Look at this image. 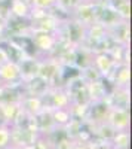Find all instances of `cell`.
I'll return each instance as SVG.
<instances>
[{
	"label": "cell",
	"instance_id": "1",
	"mask_svg": "<svg viewBox=\"0 0 132 149\" xmlns=\"http://www.w3.org/2000/svg\"><path fill=\"white\" fill-rule=\"evenodd\" d=\"M86 36V27L80 22L74 21L73 18H67L59 24V29L56 31V37L68 42L71 46H79L83 43Z\"/></svg>",
	"mask_w": 132,
	"mask_h": 149
},
{
	"label": "cell",
	"instance_id": "2",
	"mask_svg": "<svg viewBox=\"0 0 132 149\" xmlns=\"http://www.w3.org/2000/svg\"><path fill=\"white\" fill-rule=\"evenodd\" d=\"M120 21H123V19L120 18L116 8L109 0H97V17H95V22L101 24L102 27L109 30L110 27L116 26Z\"/></svg>",
	"mask_w": 132,
	"mask_h": 149
},
{
	"label": "cell",
	"instance_id": "3",
	"mask_svg": "<svg viewBox=\"0 0 132 149\" xmlns=\"http://www.w3.org/2000/svg\"><path fill=\"white\" fill-rule=\"evenodd\" d=\"M43 107L47 109H64L70 104V97L64 86H51L42 97Z\"/></svg>",
	"mask_w": 132,
	"mask_h": 149
},
{
	"label": "cell",
	"instance_id": "4",
	"mask_svg": "<svg viewBox=\"0 0 132 149\" xmlns=\"http://www.w3.org/2000/svg\"><path fill=\"white\" fill-rule=\"evenodd\" d=\"M61 63L51 57H40L39 66V76L45 79L51 86L59 85V74H61Z\"/></svg>",
	"mask_w": 132,
	"mask_h": 149
},
{
	"label": "cell",
	"instance_id": "5",
	"mask_svg": "<svg viewBox=\"0 0 132 149\" xmlns=\"http://www.w3.org/2000/svg\"><path fill=\"white\" fill-rule=\"evenodd\" d=\"M95 17H97V0H82L70 15V18L85 27L95 22Z\"/></svg>",
	"mask_w": 132,
	"mask_h": 149
},
{
	"label": "cell",
	"instance_id": "6",
	"mask_svg": "<svg viewBox=\"0 0 132 149\" xmlns=\"http://www.w3.org/2000/svg\"><path fill=\"white\" fill-rule=\"evenodd\" d=\"M33 45L36 48L37 57H47L56 45L58 37L55 33H45V31H30Z\"/></svg>",
	"mask_w": 132,
	"mask_h": 149
},
{
	"label": "cell",
	"instance_id": "7",
	"mask_svg": "<svg viewBox=\"0 0 132 149\" xmlns=\"http://www.w3.org/2000/svg\"><path fill=\"white\" fill-rule=\"evenodd\" d=\"M64 88L70 97V103H73V104H89L91 103V98L88 94V85L82 78H77L74 81L68 82Z\"/></svg>",
	"mask_w": 132,
	"mask_h": 149
},
{
	"label": "cell",
	"instance_id": "8",
	"mask_svg": "<svg viewBox=\"0 0 132 149\" xmlns=\"http://www.w3.org/2000/svg\"><path fill=\"white\" fill-rule=\"evenodd\" d=\"M24 93L22 82L15 84H0V104L3 103H21Z\"/></svg>",
	"mask_w": 132,
	"mask_h": 149
},
{
	"label": "cell",
	"instance_id": "9",
	"mask_svg": "<svg viewBox=\"0 0 132 149\" xmlns=\"http://www.w3.org/2000/svg\"><path fill=\"white\" fill-rule=\"evenodd\" d=\"M30 30V21L28 18H16V17H10L9 19H6L5 24V30H3V37L12 39L16 36H22V34H28Z\"/></svg>",
	"mask_w": 132,
	"mask_h": 149
},
{
	"label": "cell",
	"instance_id": "10",
	"mask_svg": "<svg viewBox=\"0 0 132 149\" xmlns=\"http://www.w3.org/2000/svg\"><path fill=\"white\" fill-rule=\"evenodd\" d=\"M113 86H129L131 84V67L126 63H116L111 72L105 76Z\"/></svg>",
	"mask_w": 132,
	"mask_h": 149
},
{
	"label": "cell",
	"instance_id": "11",
	"mask_svg": "<svg viewBox=\"0 0 132 149\" xmlns=\"http://www.w3.org/2000/svg\"><path fill=\"white\" fill-rule=\"evenodd\" d=\"M105 102L111 109H128L129 86H113L105 95Z\"/></svg>",
	"mask_w": 132,
	"mask_h": 149
},
{
	"label": "cell",
	"instance_id": "12",
	"mask_svg": "<svg viewBox=\"0 0 132 149\" xmlns=\"http://www.w3.org/2000/svg\"><path fill=\"white\" fill-rule=\"evenodd\" d=\"M39 66H40V57H25L21 63H18L21 81L25 82L39 76Z\"/></svg>",
	"mask_w": 132,
	"mask_h": 149
},
{
	"label": "cell",
	"instance_id": "13",
	"mask_svg": "<svg viewBox=\"0 0 132 149\" xmlns=\"http://www.w3.org/2000/svg\"><path fill=\"white\" fill-rule=\"evenodd\" d=\"M109 36L111 37V40L116 45H122V46H128L129 45V39H131V30H129V21H120L116 26L110 27L107 30Z\"/></svg>",
	"mask_w": 132,
	"mask_h": 149
},
{
	"label": "cell",
	"instance_id": "14",
	"mask_svg": "<svg viewBox=\"0 0 132 149\" xmlns=\"http://www.w3.org/2000/svg\"><path fill=\"white\" fill-rule=\"evenodd\" d=\"M0 49H2V52L6 58V61H12V63H21V61L25 58L27 55L22 52V49L14 43L10 39H8V37H3L2 40H0Z\"/></svg>",
	"mask_w": 132,
	"mask_h": 149
},
{
	"label": "cell",
	"instance_id": "15",
	"mask_svg": "<svg viewBox=\"0 0 132 149\" xmlns=\"http://www.w3.org/2000/svg\"><path fill=\"white\" fill-rule=\"evenodd\" d=\"M116 61L113 60V57L110 55V52H95L94 58H92V66L100 72V74L102 78H105L107 74L111 72V69L114 67Z\"/></svg>",
	"mask_w": 132,
	"mask_h": 149
},
{
	"label": "cell",
	"instance_id": "16",
	"mask_svg": "<svg viewBox=\"0 0 132 149\" xmlns=\"http://www.w3.org/2000/svg\"><path fill=\"white\" fill-rule=\"evenodd\" d=\"M22 85H24V93H25V95H31V97H42L51 88V85L45 79H42L40 76H36L30 81L22 82Z\"/></svg>",
	"mask_w": 132,
	"mask_h": 149
},
{
	"label": "cell",
	"instance_id": "17",
	"mask_svg": "<svg viewBox=\"0 0 132 149\" xmlns=\"http://www.w3.org/2000/svg\"><path fill=\"white\" fill-rule=\"evenodd\" d=\"M22 82L19 78V69L18 64L12 61H5L0 64V84H15Z\"/></svg>",
	"mask_w": 132,
	"mask_h": 149
},
{
	"label": "cell",
	"instance_id": "18",
	"mask_svg": "<svg viewBox=\"0 0 132 149\" xmlns=\"http://www.w3.org/2000/svg\"><path fill=\"white\" fill-rule=\"evenodd\" d=\"M92 58H94V52L89 51L86 46L79 45L74 46V52H73V66H76L77 69H85L88 66L92 64Z\"/></svg>",
	"mask_w": 132,
	"mask_h": 149
},
{
	"label": "cell",
	"instance_id": "19",
	"mask_svg": "<svg viewBox=\"0 0 132 149\" xmlns=\"http://www.w3.org/2000/svg\"><path fill=\"white\" fill-rule=\"evenodd\" d=\"M10 40L14 43H16L27 57H37V52H36V48L33 45L30 33L28 34H22V36H16V37H12Z\"/></svg>",
	"mask_w": 132,
	"mask_h": 149
},
{
	"label": "cell",
	"instance_id": "20",
	"mask_svg": "<svg viewBox=\"0 0 132 149\" xmlns=\"http://www.w3.org/2000/svg\"><path fill=\"white\" fill-rule=\"evenodd\" d=\"M80 78V69L73 64H63L61 74H59V86H65L68 82Z\"/></svg>",
	"mask_w": 132,
	"mask_h": 149
},
{
	"label": "cell",
	"instance_id": "21",
	"mask_svg": "<svg viewBox=\"0 0 132 149\" xmlns=\"http://www.w3.org/2000/svg\"><path fill=\"white\" fill-rule=\"evenodd\" d=\"M30 10H31V5L28 0H14L10 8V17L28 18Z\"/></svg>",
	"mask_w": 132,
	"mask_h": 149
},
{
	"label": "cell",
	"instance_id": "22",
	"mask_svg": "<svg viewBox=\"0 0 132 149\" xmlns=\"http://www.w3.org/2000/svg\"><path fill=\"white\" fill-rule=\"evenodd\" d=\"M21 109L22 110H28L30 113L36 115L43 109V103L40 97H31V95H24L21 100Z\"/></svg>",
	"mask_w": 132,
	"mask_h": 149
},
{
	"label": "cell",
	"instance_id": "23",
	"mask_svg": "<svg viewBox=\"0 0 132 149\" xmlns=\"http://www.w3.org/2000/svg\"><path fill=\"white\" fill-rule=\"evenodd\" d=\"M82 2V0H55V9L59 10L63 15L70 17L74 8Z\"/></svg>",
	"mask_w": 132,
	"mask_h": 149
},
{
	"label": "cell",
	"instance_id": "24",
	"mask_svg": "<svg viewBox=\"0 0 132 149\" xmlns=\"http://www.w3.org/2000/svg\"><path fill=\"white\" fill-rule=\"evenodd\" d=\"M110 121L114 124V125H119V127H125L128 124V112L126 109H110Z\"/></svg>",
	"mask_w": 132,
	"mask_h": 149
},
{
	"label": "cell",
	"instance_id": "25",
	"mask_svg": "<svg viewBox=\"0 0 132 149\" xmlns=\"http://www.w3.org/2000/svg\"><path fill=\"white\" fill-rule=\"evenodd\" d=\"M80 78L85 81L86 84H91V82H97V81H100L102 76L100 74V72L91 64V66H88V67H85V69H82V70H80Z\"/></svg>",
	"mask_w": 132,
	"mask_h": 149
},
{
	"label": "cell",
	"instance_id": "26",
	"mask_svg": "<svg viewBox=\"0 0 132 149\" xmlns=\"http://www.w3.org/2000/svg\"><path fill=\"white\" fill-rule=\"evenodd\" d=\"M30 5H31V8L51 10L55 8V0H30Z\"/></svg>",
	"mask_w": 132,
	"mask_h": 149
},
{
	"label": "cell",
	"instance_id": "27",
	"mask_svg": "<svg viewBox=\"0 0 132 149\" xmlns=\"http://www.w3.org/2000/svg\"><path fill=\"white\" fill-rule=\"evenodd\" d=\"M14 0H0V17L5 21L10 18V8Z\"/></svg>",
	"mask_w": 132,
	"mask_h": 149
},
{
	"label": "cell",
	"instance_id": "28",
	"mask_svg": "<svg viewBox=\"0 0 132 149\" xmlns=\"http://www.w3.org/2000/svg\"><path fill=\"white\" fill-rule=\"evenodd\" d=\"M6 140H8V133L0 130V143H6Z\"/></svg>",
	"mask_w": 132,
	"mask_h": 149
},
{
	"label": "cell",
	"instance_id": "29",
	"mask_svg": "<svg viewBox=\"0 0 132 149\" xmlns=\"http://www.w3.org/2000/svg\"><path fill=\"white\" fill-rule=\"evenodd\" d=\"M5 24H6V21L0 17V34H3V30H5Z\"/></svg>",
	"mask_w": 132,
	"mask_h": 149
},
{
	"label": "cell",
	"instance_id": "30",
	"mask_svg": "<svg viewBox=\"0 0 132 149\" xmlns=\"http://www.w3.org/2000/svg\"><path fill=\"white\" fill-rule=\"evenodd\" d=\"M6 61V58H5V55H3V52H2V49H0V64H3Z\"/></svg>",
	"mask_w": 132,
	"mask_h": 149
},
{
	"label": "cell",
	"instance_id": "31",
	"mask_svg": "<svg viewBox=\"0 0 132 149\" xmlns=\"http://www.w3.org/2000/svg\"><path fill=\"white\" fill-rule=\"evenodd\" d=\"M3 39V34H0V40H2Z\"/></svg>",
	"mask_w": 132,
	"mask_h": 149
},
{
	"label": "cell",
	"instance_id": "32",
	"mask_svg": "<svg viewBox=\"0 0 132 149\" xmlns=\"http://www.w3.org/2000/svg\"><path fill=\"white\" fill-rule=\"evenodd\" d=\"M28 2H30V0H28Z\"/></svg>",
	"mask_w": 132,
	"mask_h": 149
}]
</instances>
